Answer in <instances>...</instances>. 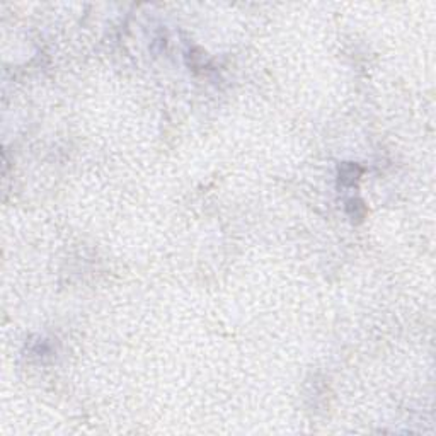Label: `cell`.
Masks as SVG:
<instances>
[{"instance_id":"7a4b0ae2","label":"cell","mask_w":436,"mask_h":436,"mask_svg":"<svg viewBox=\"0 0 436 436\" xmlns=\"http://www.w3.org/2000/svg\"><path fill=\"white\" fill-rule=\"evenodd\" d=\"M347 213H350V217L353 218H363L366 213L363 201H360V199H351V201L347 203Z\"/></svg>"},{"instance_id":"6da1fadb","label":"cell","mask_w":436,"mask_h":436,"mask_svg":"<svg viewBox=\"0 0 436 436\" xmlns=\"http://www.w3.org/2000/svg\"><path fill=\"white\" fill-rule=\"evenodd\" d=\"M361 169L355 164H344L339 167V181L342 184H355V181L360 178Z\"/></svg>"}]
</instances>
